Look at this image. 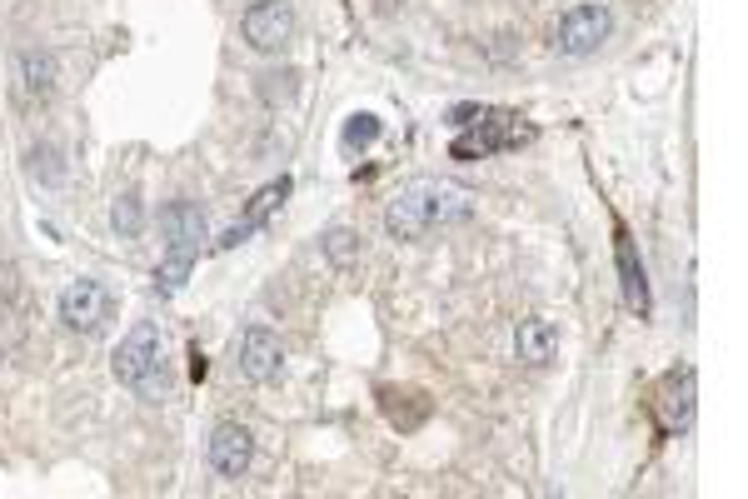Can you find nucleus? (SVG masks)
Segmentation results:
<instances>
[{
    "instance_id": "nucleus-17",
    "label": "nucleus",
    "mask_w": 748,
    "mask_h": 499,
    "mask_svg": "<svg viewBox=\"0 0 748 499\" xmlns=\"http://www.w3.org/2000/svg\"><path fill=\"white\" fill-rule=\"evenodd\" d=\"M110 220H115V230H120L125 240H135V235H141V200H135V196H120L115 210H110Z\"/></svg>"
},
{
    "instance_id": "nucleus-14",
    "label": "nucleus",
    "mask_w": 748,
    "mask_h": 499,
    "mask_svg": "<svg viewBox=\"0 0 748 499\" xmlns=\"http://www.w3.org/2000/svg\"><path fill=\"white\" fill-rule=\"evenodd\" d=\"M55 55L51 51H25L21 55V80H25V96L31 100H45V96H55Z\"/></svg>"
},
{
    "instance_id": "nucleus-3",
    "label": "nucleus",
    "mask_w": 748,
    "mask_h": 499,
    "mask_svg": "<svg viewBox=\"0 0 748 499\" xmlns=\"http://www.w3.org/2000/svg\"><path fill=\"white\" fill-rule=\"evenodd\" d=\"M110 369H115V380L125 385V390L145 395V400H160L165 395V335H160V325H155V320H141V325L115 345Z\"/></svg>"
},
{
    "instance_id": "nucleus-4",
    "label": "nucleus",
    "mask_w": 748,
    "mask_h": 499,
    "mask_svg": "<svg viewBox=\"0 0 748 499\" xmlns=\"http://www.w3.org/2000/svg\"><path fill=\"white\" fill-rule=\"evenodd\" d=\"M529 125H520V115H510V110H479V120L469 125L465 135H455V145H449V155L455 160H484V155L494 151H510V145L529 141Z\"/></svg>"
},
{
    "instance_id": "nucleus-18",
    "label": "nucleus",
    "mask_w": 748,
    "mask_h": 499,
    "mask_svg": "<svg viewBox=\"0 0 748 499\" xmlns=\"http://www.w3.org/2000/svg\"><path fill=\"white\" fill-rule=\"evenodd\" d=\"M31 170L41 175L45 185H55V180H60V165H55V151H51V145H41V151L31 155Z\"/></svg>"
},
{
    "instance_id": "nucleus-11",
    "label": "nucleus",
    "mask_w": 748,
    "mask_h": 499,
    "mask_svg": "<svg viewBox=\"0 0 748 499\" xmlns=\"http://www.w3.org/2000/svg\"><path fill=\"white\" fill-rule=\"evenodd\" d=\"M249 455H255V434L245 424H215L210 434V469L220 479H239L249 469Z\"/></svg>"
},
{
    "instance_id": "nucleus-10",
    "label": "nucleus",
    "mask_w": 748,
    "mask_h": 499,
    "mask_svg": "<svg viewBox=\"0 0 748 499\" xmlns=\"http://www.w3.org/2000/svg\"><path fill=\"white\" fill-rule=\"evenodd\" d=\"M614 260H618V285H624V304L644 320L654 310V295H649V275H644L639 250H634V235L624 225H614Z\"/></svg>"
},
{
    "instance_id": "nucleus-13",
    "label": "nucleus",
    "mask_w": 748,
    "mask_h": 499,
    "mask_svg": "<svg viewBox=\"0 0 748 499\" xmlns=\"http://www.w3.org/2000/svg\"><path fill=\"white\" fill-rule=\"evenodd\" d=\"M284 196H290V180H284V175H280V180H275V185H265L260 196L249 200L245 220H239V225H230V230H225V235H220V240H215V245H220V250H235V245H239V240H249V235H255V230H260V220H265V215H270V210H275V206H280V200H284Z\"/></svg>"
},
{
    "instance_id": "nucleus-2",
    "label": "nucleus",
    "mask_w": 748,
    "mask_h": 499,
    "mask_svg": "<svg viewBox=\"0 0 748 499\" xmlns=\"http://www.w3.org/2000/svg\"><path fill=\"white\" fill-rule=\"evenodd\" d=\"M160 235H165V265L155 270V280H160L165 295H175L185 285V275H190V265L200 260V245L210 240L205 210L190 206V200H170L160 210Z\"/></svg>"
},
{
    "instance_id": "nucleus-7",
    "label": "nucleus",
    "mask_w": 748,
    "mask_h": 499,
    "mask_svg": "<svg viewBox=\"0 0 748 499\" xmlns=\"http://www.w3.org/2000/svg\"><path fill=\"white\" fill-rule=\"evenodd\" d=\"M105 315H110V290L100 280L80 275V280H70L66 290H60V320H66V330L96 335V330L105 325Z\"/></svg>"
},
{
    "instance_id": "nucleus-12",
    "label": "nucleus",
    "mask_w": 748,
    "mask_h": 499,
    "mask_svg": "<svg viewBox=\"0 0 748 499\" xmlns=\"http://www.w3.org/2000/svg\"><path fill=\"white\" fill-rule=\"evenodd\" d=\"M514 355H520L524 365H549V359L559 355V325L544 315L520 320V330H514Z\"/></svg>"
},
{
    "instance_id": "nucleus-15",
    "label": "nucleus",
    "mask_w": 748,
    "mask_h": 499,
    "mask_svg": "<svg viewBox=\"0 0 748 499\" xmlns=\"http://www.w3.org/2000/svg\"><path fill=\"white\" fill-rule=\"evenodd\" d=\"M380 141V120L375 115H349L345 120V131H339V145L345 151H365V145Z\"/></svg>"
},
{
    "instance_id": "nucleus-1",
    "label": "nucleus",
    "mask_w": 748,
    "mask_h": 499,
    "mask_svg": "<svg viewBox=\"0 0 748 499\" xmlns=\"http://www.w3.org/2000/svg\"><path fill=\"white\" fill-rule=\"evenodd\" d=\"M475 215V196H469L465 185L455 180H410L400 185V196L384 206V230L394 240H424L429 230H445V225H459V220Z\"/></svg>"
},
{
    "instance_id": "nucleus-9",
    "label": "nucleus",
    "mask_w": 748,
    "mask_h": 499,
    "mask_svg": "<svg viewBox=\"0 0 748 499\" xmlns=\"http://www.w3.org/2000/svg\"><path fill=\"white\" fill-rule=\"evenodd\" d=\"M694 400H699V375L694 369H673V375H663L659 385V430L663 434H683L689 424H694Z\"/></svg>"
},
{
    "instance_id": "nucleus-6",
    "label": "nucleus",
    "mask_w": 748,
    "mask_h": 499,
    "mask_svg": "<svg viewBox=\"0 0 748 499\" xmlns=\"http://www.w3.org/2000/svg\"><path fill=\"white\" fill-rule=\"evenodd\" d=\"M239 31H245V45L249 51H284L294 35V11L290 0H255L245 11V21H239Z\"/></svg>"
},
{
    "instance_id": "nucleus-8",
    "label": "nucleus",
    "mask_w": 748,
    "mask_h": 499,
    "mask_svg": "<svg viewBox=\"0 0 748 499\" xmlns=\"http://www.w3.org/2000/svg\"><path fill=\"white\" fill-rule=\"evenodd\" d=\"M239 375H245L249 385H265V380H275L280 375V365H284V345H280V335H275L270 325H249L245 335H239Z\"/></svg>"
},
{
    "instance_id": "nucleus-5",
    "label": "nucleus",
    "mask_w": 748,
    "mask_h": 499,
    "mask_svg": "<svg viewBox=\"0 0 748 499\" xmlns=\"http://www.w3.org/2000/svg\"><path fill=\"white\" fill-rule=\"evenodd\" d=\"M609 31H614V21H609L604 5H574L554 31V51L569 55V60H584L609 41Z\"/></svg>"
},
{
    "instance_id": "nucleus-16",
    "label": "nucleus",
    "mask_w": 748,
    "mask_h": 499,
    "mask_svg": "<svg viewBox=\"0 0 748 499\" xmlns=\"http://www.w3.org/2000/svg\"><path fill=\"white\" fill-rule=\"evenodd\" d=\"M359 255V230H349V225H335L325 235V260L330 265H349Z\"/></svg>"
}]
</instances>
